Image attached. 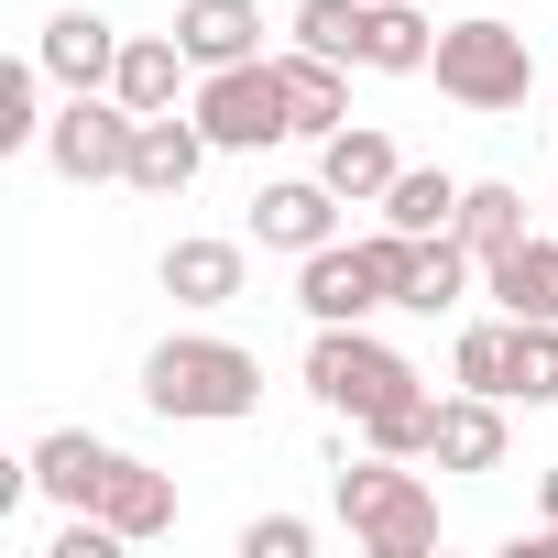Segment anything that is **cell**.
<instances>
[{
  "label": "cell",
  "mask_w": 558,
  "mask_h": 558,
  "mask_svg": "<svg viewBox=\"0 0 558 558\" xmlns=\"http://www.w3.org/2000/svg\"><path fill=\"white\" fill-rule=\"evenodd\" d=\"M23 471H34V493H45V504H66V514H99V493H110L121 449H110V438H88V427H45Z\"/></svg>",
  "instance_id": "cell-9"
},
{
  "label": "cell",
  "mask_w": 558,
  "mask_h": 558,
  "mask_svg": "<svg viewBox=\"0 0 558 558\" xmlns=\"http://www.w3.org/2000/svg\"><path fill=\"white\" fill-rule=\"evenodd\" d=\"M186 110H197V132H208L219 154H263V143L296 132V99H286V66H274V56H252V66H208Z\"/></svg>",
  "instance_id": "cell-5"
},
{
  "label": "cell",
  "mask_w": 558,
  "mask_h": 558,
  "mask_svg": "<svg viewBox=\"0 0 558 558\" xmlns=\"http://www.w3.org/2000/svg\"><path fill=\"white\" fill-rule=\"evenodd\" d=\"M427 77H438V99H460V110H525V88H536V45H525L514 23L471 12V23L438 34Z\"/></svg>",
  "instance_id": "cell-4"
},
{
  "label": "cell",
  "mask_w": 558,
  "mask_h": 558,
  "mask_svg": "<svg viewBox=\"0 0 558 558\" xmlns=\"http://www.w3.org/2000/svg\"><path fill=\"white\" fill-rule=\"evenodd\" d=\"M405 384H416V362H405L395 340H373L362 318H351V329H318V340H307V395H318L329 416H351V427H362L373 405H395Z\"/></svg>",
  "instance_id": "cell-6"
},
{
  "label": "cell",
  "mask_w": 558,
  "mask_h": 558,
  "mask_svg": "<svg viewBox=\"0 0 558 558\" xmlns=\"http://www.w3.org/2000/svg\"><path fill=\"white\" fill-rule=\"evenodd\" d=\"M384 219H395V230H416V241H427V230H449V219H460V175L405 165V175L384 186Z\"/></svg>",
  "instance_id": "cell-25"
},
{
  "label": "cell",
  "mask_w": 558,
  "mask_h": 558,
  "mask_svg": "<svg viewBox=\"0 0 558 558\" xmlns=\"http://www.w3.org/2000/svg\"><path fill=\"white\" fill-rule=\"evenodd\" d=\"M307 547H318L307 514H252V525H241V558H307Z\"/></svg>",
  "instance_id": "cell-29"
},
{
  "label": "cell",
  "mask_w": 558,
  "mask_h": 558,
  "mask_svg": "<svg viewBox=\"0 0 558 558\" xmlns=\"http://www.w3.org/2000/svg\"><path fill=\"white\" fill-rule=\"evenodd\" d=\"M438 471H504V395H438Z\"/></svg>",
  "instance_id": "cell-13"
},
{
  "label": "cell",
  "mask_w": 558,
  "mask_h": 558,
  "mask_svg": "<svg viewBox=\"0 0 558 558\" xmlns=\"http://www.w3.org/2000/svg\"><path fill=\"white\" fill-rule=\"evenodd\" d=\"M318 175H329V186H340L351 208H384V186H395L405 165H395V143H384L373 121H340V132L318 143Z\"/></svg>",
  "instance_id": "cell-14"
},
{
  "label": "cell",
  "mask_w": 558,
  "mask_h": 558,
  "mask_svg": "<svg viewBox=\"0 0 558 558\" xmlns=\"http://www.w3.org/2000/svg\"><path fill=\"white\" fill-rule=\"evenodd\" d=\"M482 286L504 296V318H558V241H514V252H493L482 263Z\"/></svg>",
  "instance_id": "cell-16"
},
{
  "label": "cell",
  "mask_w": 558,
  "mask_h": 558,
  "mask_svg": "<svg viewBox=\"0 0 558 558\" xmlns=\"http://www.w3.org/2000/svg\"><path fill=\"white\" fill-rule=\"evenodd\" d=\"M132 132H143L132 99H110V88H66V110L45 121V165H56L66 186H121V175H132Z\"/></svg>",
  "instance_id": "cell-7"
},
{
  "label": "cell",
  "mask_w": 558,
  "mask_h": 558,
  "mask_svg": "<svg viewBox=\"0 0 558 558\" xmlns=\"http://www.w3.org/2000/svg\"><path fill=\"white\" fill-rule=\"evenodd\" d=\"M45 143V56L34 66H0V154Z\"/></svg>",
  "instance_id": "cell-27"
},
{
  "label": "cell",
  "mask_w": 558,
  "mask_h": 558,
  "mask_svg": "<svg viewBox=\"0 0 558 558\" xmlns=\"http://www.w3.org/2000/svg\"><path fill=\"white\" fill-rule=\"evenodd\" d=\"M143 405L154 416H186V427H230V416H252L263 405V362L241 351V340H154L143 351Z\"/></svg>",
  "instance_id": "cell-1"
},
{
  "label": "cell",
  "mask_w": 558,
  "mask_h": 558,
  "mask_svg": "<svg viewBox=\"0 0 558 558\" xmlns=\"http://www.w3.org/2000/svg\"><path fill=\"white\" fill-rule=\"evenodd\" d=\"M362 34H373V0H307L296 12V45H318L340 66H362Z\"/></svg>",
  "instance_id": "cell-26"
},
{
  "label": "cell",
  "mask_w": 558,
  "mask_h": 558,
  "mask_svg": "<svg viewBox=\"0 0 558 558\" xmlns=\"http://www.w3.org/2000/svg\"><path fill=\"white\" fill-rule=\"evenodd\" d=\"M286 66V99H296V132H340L351 121V77H340V56H318V45H296V56H274Z\"/></svg>",
  "instance_id": "cell-18"
},
{
  "label": "cell",
  "mask_w": 558,
  "mask_h": 558,
  "mask_svg": "<svg viewBox=\"0 0 558 558\" xmlns=\"http://www.w3.org/2000/svg\"><path fill=\"white\" fill-rule=\"evenodd\" d=\"M536 504H547V525H558V460H547V482H536Z\"/></svg>",
  "instance_id": "cell-30"
},
{
  "label": "cell",
  "mask_w": 558,
  "mask_h": 558,
  "mask_svg": "<svg viewBox=\"0 0 558 558\" xmlns=\"http://www.w3.org/2000/svg\"><path fill=\"white\" fill-rule=\"evenodd\" d=\"M99 514H110V525H121V536L143 547V536H165V525H175V482H165V471H143V460L121 449V471H110Z\"/></svg>",
  "instance_id": "cell-20"
},
{
  "label": "cell",
  "mask_w": 558,
  "mask_h": 558,
  "mask_svg": "<svg viewBox=\"0 0 558 558\" xmlns=\"http://www.w3.org/2000/svg\"><path fill=\"white\" fill-rule=\"evenodd\" d=\"M121 45H132V34H110L99 12H56L34 56H45V77H56V88H110V77H121Z\"/></svg>",
  "instance_id": "cell-11"
},
{
  "label": "cell",
  "mask_w": 558,
  "mask_h": 558,
  "mask_svg": "<svg viewBox=\"0 0 558 558\" xmlns=\"http://www.w3.org/2000/svg\"><path fill=\"white\" fill-rule=\"evenodd\" d=\"M340 525L373 547V558H427L438 547V493L405 471V460H340Z\"/></svg>",
  "instance_id": "cell-3"
},
{
  "label": "cell",
  "mask_w": 558,
  "mask_h": 558,
  "mask_svg": "<svg viewBox=\"0 0 558 558\" xmlns=\"http://www.w3.org/2000/svg\"><path fill=\"white\" fill-rule=\"evenodd\" d=\"M471 274H482V252H471L460 230H427L416 263H405V307H416V318H449V307L471 296Z\"/></svg>",
  "instance_id": "cell-17"
},
{
  "label": "cell",
  "mask_w": 558,
  "mask_h": 558,
  "mask_svg": "<svg viewBox=\"0 0 558 558\" xmlns=\"http://www.w3.org/2000/svg\"><path fill=\"white\" fill-rule=\"evenodd\" d=\"M208 154H219V143L197 132V110H186V121H175V110H154V121L132 132V175H121V186H143V197H186Z\"/></svg>",
  "instance_id": "cell-10"
},
{
  "label": "cell",
  "mask_w": 558,
  "mask_h": 558,
  "mask_svg": "<svg viewBox=\"0 0 558 558\" xmlns=\"http://www.w3.org/2000/svg\"><path fill=\"white\" fill-rule=\"evenodd\" d=\"M362 449H384V460H427V449H438V395L405 384L395 405H373V416H362Z\"/></svg>",
  "instance_id": "cell-24"
},
{
  "label": "cell",
  "mask_w": 558,
  "mask_h": 558,
  "mask_svg": "<svg viewBox=\"0 0 558 558\" xmlns=\"http://www.w3.org/2000/svg\"><path fill=\"white\" fill-rule=\"evenodd\" d=\"M175 88H186V45H175V34H132V45H121L110 99H132V110L154 121V110H175Z\"/></svg>",
  "instance_id": "cell-19"
},
{
  "label": "cell",
  "mask_w": 558,
  "mask_h": 558,
  "mask_svg": "<svg viewBox=\"0 0 558 558\" xmlns=\"http://www.w3.org/2000/svg\"><path fill=\"white\" fill-rule=\"evenodd\" d=\"M154 274H165L175 307H230V296H241V241H197V230H186V241H165Z\"/></svg>",
  "instance_id": "cell-15"
},
{
  "label": "cell",
  "mask_w": 558,
  "mask_h": 558,
  "mask_svg": "<svg viewBox=\"0 0 558 558\" xmlns=\"http://www.w3.org/2000/svg\"><path fill=\"white\" fill-rule=\"evenodd\" d=\"M504 329H514V318H482V329L449 340V373H460L471 395H504Z\"/></svg>",
  "instance_id": "cell-28"
},
{
  "label": "cell",
  "mask_w": 558,
  "mask_h": 558,
  "mask_svg": "<svg viewBox=\"0 0 558 558\" xmlns=\"http://www.w3.org/2000/svg\"><path fill=\"white\" fill-rule=\"evenodd\" d=\"M504 405H558V318L504 329Z\"/></svg>",
  "instance_id": "cell-21"
},
{
  "label": "cell",
  "mask_w": 558,
  "mask_h": 558,
  "mask_svg": "<svg viewBox=\"0 0 558 558\" xmlns=\"http://www.w3.org/2000/svg\"><path fill=\"white\" fill-rule=\"evenodd\" d=\"M340 208H351V197H340L329 175H286V186H263V197H252V241L307 263L318 241H340Z\"/></svg>",
  "instance_id": "cell-8"
},
{
  "label": "cell",
  "mask_w": 558,
  "mask_h": 558,
  "mask_svg": "<svg viewBox=\"0 0 558 558\" xmlns=\"http://www.w3.org/2000/svg\"><path fill=\"white\" fill-rule=\"evenodd\" d=\"M449 230H460L482 263H493V252H514V241H525V186H504V175L460 186V219H449Z\"/></svg>",
  "instance_id": "cell-23"
},
{
  "label": "cell",
  "mask_w": 558,
  "mask_h": 558,
  "mask_svg": "<svg viewBox=\"0 0 558 558\" xmlns=\"http://www.w3.org/2000/svg\"><path fill=\"white\" fill-rule=\"evenodd\" d=\"M427 56H438V34L416 23V0H373V34H362V66H373V77H427Z\"/></svg>",
  "instance_id": "cell-22"
},
{
  "label": "cell",
  "mask_w": 558,
  "mask_h": 558,
  "mask_svg": "<svg viewBox=\"0 0 558 558\" xmlns=\"http://www.w3.org/2000/svg\"><path fill=\"white\" fill-rule=\"evenodd\" d=\"M405 263H416V230H373V241H318L307 263H296V307L318 318V329H351V318H373V307H405Z\"/></svg>",
  "instance_id": "cell-2"
},
{
  "label": "cell",
  "mask_w": 558,
  "mask_h": 558,
  "mask_svg": "<svg viewBox=\"0 0 558 558\" xmlns=\"http://www.w3.org/2000/svg\"><path fill=\"white\" fill-rule=\"evenodd\" d=\"M175 45H186L197 77H208V66H252V56H263V12H252V0H186V12H175Z\"/></svg>",
  "instance_id": "cell-12"
}]
</instances>
